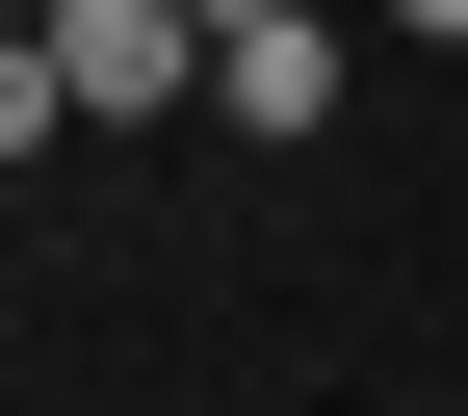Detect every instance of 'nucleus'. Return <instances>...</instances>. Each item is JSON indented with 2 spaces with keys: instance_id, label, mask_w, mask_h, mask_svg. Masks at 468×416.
Instances as JSON below:
<instances>
[{
  "instance_id": "1",
  "label": "nucleus",
  "mask_w": 468,
  "mask_h": 416,
  "mask_svg": "<svg viewBox=\"0 0 468 416\" xmlns=\"http://www.w3.org/2000/svg\"><path fill=\"white\" fill-rule=\"evenodd\" d=\"M208 131H261V156H313V131H338V27H313V0L208 27Z\"/></svg>"
},
{
  "instance_id": "3",
  "label": "nucleus",
  "mask_w": 468,
  "mask_h": 416,
  "mask_svg": "<svg viewBox=\"0 0 468 416\" xmlns=\"http://www.w3.org/2000/svg\"><path fill=\"white\" fill-rule=\"evenodd\" d=\"M390 27H417V52H468V0H390Z\"/></svg>"
},
{
  "instance_id": "2",
  "label": "nucleus",
  "mask_w": 468,
  "mask_h": 416,
  "mask_svg": "<svg viewBox=\"0 0 468 416\" xmlns=\"http://www.w3.org/2000/svg\"><path fill=\"white\" fill-rule=\"evenodd\" d=\"M52 131H79V79H52V27H27V0H0V183H27Z\"/></svg>"
},
{
  "instance_id": "4",
  "label": "nucleus",
  "mask_w": 468,
  "mask_h": 416,
  "mask_svg": "<svg viewBox=\"0 0 468 416\" xmlns=\"http://www.w3.org/2000/svg\"><path fill=\"white\" fill-rule=\"evenodd\" d=\"M208 27H261V0H208Z\"/></svg>"
}]
</instances>
